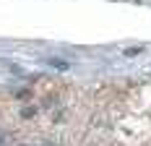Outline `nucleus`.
Instances as JSON below:
<instances>
[{"label": "nucleus", "mask_w": 151, "mask_h": 146, "mask_svg": "<svg viewBox=\"0 0 151 146\" xmlns=\"http://www.w3.org/2000/svg\"><path fill=\"white\" fill-rule=\"evenodd\" d=\"M47 63H50L52 68H58V71H68V68H70V65H68L65 60H55V58H50V60H47Z\"/></svg>", "instance_id": "1"}, {"label": "nucleus", "mask_w": 151, "mask_h": 146, "mask_svg": "<svg viewBox=\"0 0 151 146\" xmlns=\"http://www.w3.org/2000/svg\"><path fill=\"white\" fill-rule=\"evenodd\" d=\"M125 55H128V58H136V55H141V47H138V50H128Z\"/></svg>", "instance_id": "2"}]
</instances>
